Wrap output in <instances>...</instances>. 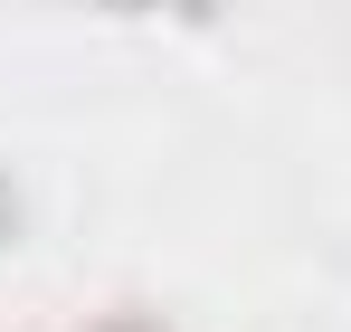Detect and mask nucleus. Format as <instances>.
Segmentation results:
<instances>
[{
	"label": "nucleus",
	"mask_w": 351,
	"mask_h": 332,
	"mask_svg": "<svg viewBox=\"0 0 351 332\" xmlns=\"http://www.w3.org/2000/svg\"><path fill=\"white\" fill-rule=\"evenodd\" d=\"M95 332H143V323H95Z\"/></svg>",
	"instance_id": "1"
}]
</instances>
